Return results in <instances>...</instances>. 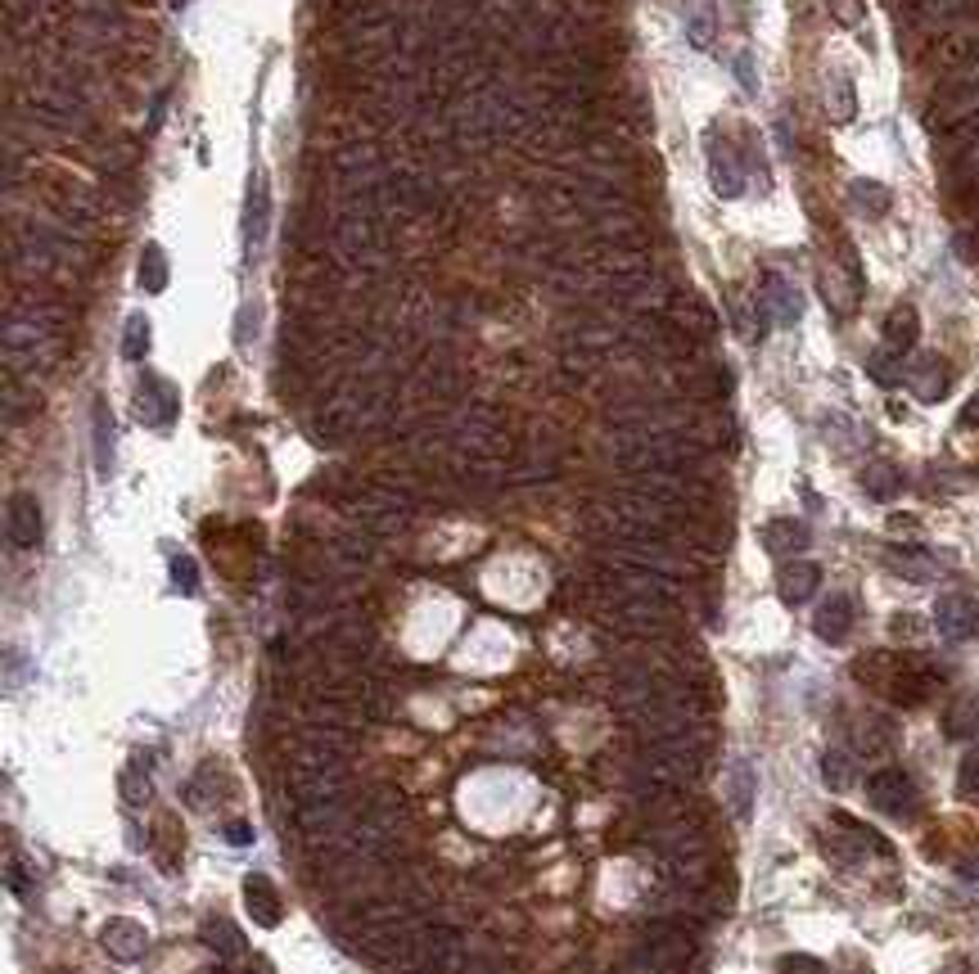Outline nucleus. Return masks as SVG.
I'll use <instances>...</instances> for the list:
<instances>
[{
    "mask_svg": "<svg viewBox=\"0 0 979 974\" xmlns=\"http://www.w3.org/2000/svg\"><path fill=\"white\" fill-rule=\"evenodd\" d=\"M813 632L821 636L826 646H840L844 636L853 632V600L844 596V591H835V596H826L821 604H817V619H813Z\"/></svg>",
    "mask_w": 979,
    "mask_h": 974,
    "instance_id": "nucleus-16",
    "label": "nucleus"
},
{
    "mask_svg": "<svg viewBox=\"0 0 979 974\" xmlns=\"http://www.w3.org/2000/svg\"><path fill=\"white\" fill-rule=\"evenodd\" d=\"M122 799H127V808H145L149 799H154V781H149L145 758H132L127 772H122Z\"/></svg>",
    "mask_w": 979,
    "mask_h": 974,
    "instance_id": "nucleus-29",
    "label": "nucleus"
},
{
    "mask_svg": "<svg viewBox=\"0 0 979 974\" xmlns=\"http://www.w3.org/2000/svg\"><path fill=\"white\" fill-rule=\"evenodd\" d=\"M27 889H33V879H27V871L18 862H10V894L14 898H27Z\"/></svg>",
    "mask_w": 979,
    "mask_h": 974,
    "instance_id": "nucleus-43",
    "label": "nucleus"
},
{
    "mask_svg": "<svg viewBox=\"0 0 979 974\" xmlns=\"http://www.w3.org/2000/svg\"><path fill=\"white\" fill-rule=\"evenodd\" d=\"M853 113H858V86H853L848 73H835L831 90H826V117H831V122H853Z\"/></svg>",
    "mask_w": 979,
    "mask_h": 974,
    "instance_id": "nucleus-27",
    "label": "nucleus"
},
{
    "mask_svg": "<svg viewBox=\"0 0 979 974\" xmlns=\"http://www.w3.org/2000/svg\"><path fill=\"white\" fill-rule=\"evenodd\" d=\"M821 776L831 789H844V785H853V763L840 749H831V753H821Z\"/></svg>",
    "mask_w": 979,
    "mask_h": 974,
    "instance_id": "nucleus-34",
    "label": "nucleus"
},
{
    "mask_svg": "<svg viewBox=\"0 0 979 974\" xmlns=\"http://www.w3.org/2000/svg\"><path fill=\"white\" fill-rule=\"evenodd\" d=\"M758 312L763 321H777V325H794L804 316V298L785 276H763V289H758Z\"/></svg>",
    "mask_w": 979,
    "mask_h": 974,
    "instance_id": "nucleus-11",
    "label": "nucleus"
},
{
    "mask_svg": "<svg viewBox=\"0 0 979 974\" xmlns=\"http://www.w3.org/2000/svg\"><path fill=\"white\" fill-rule=\"evenodd\" d=\"M705 159H709V186H714L722 199L745 195V159L727 145L722 132H709V136H705Z\"/></svg>",
    "mask_w": 979,
    "mask_h": 974,
    "instance_id": "nucleus-6",
    "label": "nucleus"
},
{
    "mask_svg": "<svg viewBox=\"0 0 979 974\" xmlns=\"http://www.w3.org/2000/svg\"><path fill=\"white\" fill-rule=\"evenodd\" d=\"M172 583H176L181 596H190L199 587V564L190 555H172Z\"/></svg>",
    "mask_w": 979,
    "mask_h": 974,
    "instance_id": "nucleus-35",
    "label": "nucleus"
},
{
    "mask_svg": "<svg viewBox=\"0 0 979 974\" xmlns=\"http://www.w3.org/2000/svg\"><path fill=\"white\" fill-rule=\"evenodd\" d=\"M90 455H96V474L109 478L113 474V415H109L104 398H96V407H90Z\"/></svg>",
    "mask_w": 979,
    "mask_h": 974,
    "instance_id": "nucleus-19",
    "label": "nucleus"
},
{
    "mask_svg": "<svg viewBox=\"0 0 979 974\" xmlns=\"http://www.w3.org/2000/svg\"><path fill=\"white\" fill-rule=\"evenodd\" d=\"M330 560H334V569H365L375 560V537H365V533H339L330 541Z\"/></svg>",
    "mask_w": 979,
    "mask_h": 974,
    "instance_id": "nucleus-23",
    "label": "nucleus"
},
{
    "mask_svg": "<svg viewBox=\"0 0 979 974\" xmlns=\"http://www.w3.org/2000/svg\"><path fill=\"white\" fill-rule=\"evenodd\" d=\"M348 781H352V758H302V753H294L289 772H285V789H289L294 808L339 799V795H348Z\"/></svg>",
    "mask_w": 979,
    "mask_h": 974,
    "instance_id": "nucleus-3",
    "label": "nucleus"
},
{
    "mask_svg": "<svg viewBox=\"0 0 979 974\" xmlns=\"http://www.w3.org/2000/svg\"><path fill=\"white\" fill-rule=\"evenodd\" d=\"M863 487H867V497H876V501H894L903 492V470L890 465V461H871L863 470Z\"/></svg>",
    "mask_w": 979,
    "mask_h": 974,
    "instance_id": "nucleus-26",
    "label": "nucleus"
},
{
    "mask_svg": "<svg viewBox=\"0 0 979 974\" xmlns=\"http://www.w3.org/2000/svg\"><path fill=\"white\" fill-rule=\"evenodd\" d=\"M244 907H249V916H253L262 929H275V925H281V916H285L281 894H275V885H271L262 871L244 875Z\"/></svg>",
    "mask_w": 979,
    "mask_h": 974,
    "instance_id": "nucleus-15",
    "label": "nucleus"
},
{
    "mask_svg": "<svg viewBox=\"0 0 979 974\" xmlns=\"http://www.w3.org/2000/svg\"><path fill=\"white\" fill-rule=\"evenodd\" d=\"M470 952H466V938L456 925H443V921H424L420 934H416V970H430V974H456L466 970Z\"/></svg>",
    "mask_w": 979,
    "mask_h": 974,
    "instance_id": "nucleus-4",
    "label": "nucleus"
},
{
    "mask_svg": "<svg viewBox=\"0 0 979 974\" xmlns=\"http://www.w3.org/2000/svg\"><path fill=\"white\" fill-rule=\"evenodd\" d=\"M154 858H159V866L163 871H176L181 866V858H186V831H181V816H159V826H154Z\"/></svg>",
    "mask_w": 979,
    "mask_h": 974,
    "instance_id": "nucleus-24",
    "label": "nucleus"
},
{
    "mask_svg": "<svg viewBox=\"0 0 979 974\" xmlns=\"http://www.w3.org/2000/svg\"><path fill=\"white\" fill-rule=\"evenodd\" d=\"M943 730L953 740H979V695L962 690L943 713Z\"/></svg>",
    "mask_w": 979,
    "mask_h": 974,
    "instance_id": "nucleus-22",
    "label": "nucleus"
},
{
    "mask_svg": "<svg viewBox=\"0 0 979 974\" xmlns=\"http://www.w3.org/2000/svg\"><path fill=\"white\" fill-rule=\"evenodd\" d=\"M957 795L970 799V803H979V753H970L966 763H962V772H957Z\"/></svg>",
    "mask_w": 979,
    "mask_h": 974,
    "instance_id": "nucleus-36",
    "label": "nucleus"
},
{
    "mask_svg": "<svg viewBox=\"0 0 979 974\" xmlns=\"http://www.w3.org/2000/svg\"><path fill=\"white\" fill-rule=\"evenodd\" d=\"M357 821H365V826H380V831L397 835V831L407 826V799L397 795V789L380 785V789H371V795L361 799V816H357Z\"/></svg>",
    "mask_w": 979,
    "mask_h": 974,
    "instance_id": "nucleus-14",
    "label": "nucleus"
},
{
    "mask_svg": "<svg viewBox=\"0 0 979 974\" xmlns=\"http://www.w3.org/2000/svg\"><path fill=\"white\" fill-rule=\"evenodd\" d=\"M871 375H876L880 384H899V379H907V375L899 371V357H894L890 348H884V352H876V357H871Z\"/></svg>",
    "mask_w": 979,
    "mask_h": 974,
    "instance_id": "nucleus-38",
    "label": "nucleus"
},
{
    "mask_svg": "<svg viewBox=\"0 0 979 974\" xmlns=\"http://www.w3.org/2000/svg\"><path fill=\"white\" fill-rule=\"evenodd\" d=\"M781 974H826V961H817L808 952H790V957H781Z\"/></svg>",
    "mask_w": 979,
    "mask_h": 974,
    "instance_id": "nucleus-39",
    "label": "nucleus"
},
{
    "mask_svg": "<svg viewBox=\"0 0 979 974\" xmlns=\"http://www.w3.org/2000/svg\"><path fill=\"white\" fill-rule=\"evenodd\" d=\"M763 546H768L772 555H800L808 546V524L804 520H772L768 528H763Z\"/></svg>",
    "mask_w": 979,
    "mask_h": 974,
    "instance_id": "nucleus-25",
    "label": "nucleus"
},
{
    "mask_svg": "<svg viewBox=\"0 0 979 974\" xmlns=\"http://www.w3.org/2000/svg\"><path fill=\"white\" fill-rule=\"evenodd\" d=\"M736 77H741V86L749 90V96H758V73H754V59L749 54H736Z\"/></svg>",
    "mask_w": 979,
    "mask_h": 974,
    "instance_id": "nucleus-40",
    "label": "nucleus"
},
{
    "mask_svg": "<svg viewBox=\"0 0 979 974\" xmlns=\"http://www.w3.org/2000/svg\"><path fill=\"white\" fill-rule=\"evenodd\" d=\"M916 339H921V316H916V308H894L890 321H884V348H890L894 357H907L916 348Z\"/></svg>",
    "mask_w": 979,
    "mask_h": 974,
    "instance_id": "nucleus-21",
    "label": "nucleus"
},
{
    "mask_svg": "<svg viewBox=\"0 0 979 974\" xmlns=\"http://www.w3.org/2000/svg\"><path fill=\"white\" fill-rule=\"evenodd\" d=\"M136 415L149 424V429H168L176 420V388L159 375H145L136 384Z\"/></svg>",
    "mask_w": 979,
    "mask_h": 974,
    "instance_id": "nucleus-9",
    "label": "nucleus"
},
{
    "mask_svg": "<svg viewBox=\"0 0 979 974\" xmlns=\"http://www.w3.org/2000/svg\"><path fill=\"white\" fill-rule=\"evenodd\" d=\"M122 357L127 361H145L149 357V316L132 312L127 325H122Z\"/></svg>",
    "mask_w": 979,
    "mask_h": 974,
    "instance_id": "nucleus-31",
    "label": "nucleus"
},
{
    "mask_svg": "<svg viewBox=\"0 0 979 974\" xmlns=\"http://www.w3.org/2000/svg\"><path fill=\"white\" fill-rule=\"evenodd\" d=\"M817 583H821V569L813 560H790L777 573V591L785 604H808L817 596Z\"/></svg>",
    "mask_w": 979,
    "mask_h": 974,
    "instance_id": "nucleus-17",
    "label": "nucleus"
},
{
    "mask_svg": "<svg viewBox=\"0 0 979 974\" xmlns=\"http://www.w3.org/2000/svg\"><path fill=\"white\" fill-rule=\"evenodd\" d=\"M136 276H140V289H145V294H163V289H168L172 266H168V253L159 249V244H145V249H140Z\"/></svg>",
    "mask_w": 979,
    "mask_h": 974,
    "instance_id": "nucleus-28",
    "label": "nucleus"
},
{
    "mask_svg": "<svg viewBox=\"0 0 979 974\" xmlns=\"http://www.w3.org/2000/svg\"><path fill=\"white\" fill-rule=\"evenodd\" d=\"M848 199L858 203V212H867V217H884V208H890V190L880 186V180H867V176H858L848 186Z\"/></svg>",
    "mask_w": 979,
    "mask_h": 974,
    "instance_id": "nucleus-30",
    "label": "nucleus"
},
{
    "mask_svg": "<svg viewBox=\"0 0 979 974\" xmlns=\"http://www.w3.org/2000/svg\"><path fill=\"white\" fill-rule=\"evenodd\" d=\"M907 388L916 392L921 402H939L947 388H953V375H947V365L939 357H926L921 365H912L907 371Z\"/></svg>",
    "mask_w": 979,
    "mask_h": 974,
    "instance_id": "nucleus-20",
    "label": "nucleus"
},
{
    "mask_svg": "<svg viewBox=\"0 0 979 974\" xmlns=\"http://www.w3.org/2000/svg\"><path fill=\"white\" fill-rule=\"evenodd\" d=\"M59 974H69V970H59Z\"/></svg>",
    "mask_w": 979,
    "mask_h": 974,
    "instance_id": "nucleus-45",
    "label": "nucleus"
},
{
    "mask_svg": "<svg viewBox=\"0 0 979 974\" xmlns=\"http://www.w3.org/2000/svg\"><path fill=\"white\" fill-rule=\"evenodd\" d=\"M934 627L939 636H947V641H970V636H979V604L970 596H939L934 604Z\"/></svg>",
    "mask_w": 979,
    "mask_h": 974,
    "instance_id": "nucleus-10",
    "label": "nucleus"
},
{
    "mask_svg": "<svg viewBox=\"0 0 979 974\" xmlns=\"http://www.w3.org/2000/svg\"><path fill=\"white\" fill-rule=\"evenodd\" d=\"M294 753H302V758H352L357 753V730H344V726H308V722H302L298 740H294Z\"/></svg>",
    "mask_w": 979,
    "mask_h": 974,
    "instance_id": "nucleus-8",
    "label": "nucleus"
},
{
    "mask_svg": "<svg viewBox=\"0 0 979 974\" xmlns=\"http://www.w3.org/2000/svg\"><path fill=\"white\" fill-rule=\"evenodd\" d=\"M867 799L880 812H890V816H912L916 803H921V795H916V785H912V776L903 767H880V772H871L867 776Z\"/></svg>",
    "mask_w": 979,
    "mask_h": 974,
    "instance_id": "nucleus-5",
    "label": "nucleus"
},
{
    "mask_svg": "<svg viewBox=\"0 0 979 974\" xmlns=\"http://www.w3.org/2000/svg\"><path fill=\"white\" fill-rule=\"evenodd\" d=\"M890 564H894V573L912 577V583H926V577H934V560L926 551H912V546H899V551H890Z\"/></svg>",
    "mask_w": 979,
    "mask_h": 974,
    "instance_id": "nucleus-32",
    "label": "nucleus"
},
{
    "mask_svg": "<svg viewBox=\"0 0 979 974\" xmlns=\"http://www.w3.org/2000/svg\"><path fill=\"white\" fill-rule=\"evenodd\" d=\"M348 520L357 533L365 537H397L407 524H411V492H402L397 483H380V487H365L352 501H344Z\"/></svg>",
    "mask_w": 979,
    "mask_h": 974,
    "instance_id": "nucleus-2",
    "label": "nucleus"
},
{
    "mask_svg": "<svg viewBox=\"0 0 979 974\" xmlns=\"http://www.w3.org/2000/svg\"><path fill=\"white\" fill-rule=\"evenodd\" d=\"M267 226H271V195H267V180L253 176L249 199H244V212H239V230H244V249H249V258L262 249Z\"/></svg>",
    "mask_w": 979,
    "mask_h": 974,
    "instance_id": "nucleus-13",
    "label": "nucleus"
},
{
    "mask_svg": "<svg viewBox=\"0 0 979 974\" xmlns=\"http://www.w3.org/2000/svg\"><path fill=\"white\" fill-rule=\"evenodd\" d=\"M100 948H104L113 961L132 965V961H145V952H149V934H145V925H136V921H127V916H113V921H104V929H100Z\"/></svg>",
    "mask_w": 979,
    "mask_h": 974,
    "instance_id": "nucleus-12",
    "label": "nucleus"
},
{
    "mask_svg": "<svg viewBox=\"0 0 979 974\" xmlns=\"http://www.w3.org/2000/svg\"><path fill=\"white\" fill-rule=\"evenodd\" d=\"M226 844L249 848L253 844V826H249V821H231V826H226Z\"/></svg>",
    "mask_w": 979,
    "mask_h": 974,
    "instance_id": "nucleus-41",
    "label": "nucleus"
},
{
    "mask_svg": "<svg viewBox=\"0 0 979 974\" xmlns=\"http://www.w3.org/2000/svg\"><path fill=\"white\" fill-rule=\"evenodd\" d=\"M199 938H203V948H208L212 957H222V961H239L244 952H249V942H244L239 925L226 921V916H208V921L199 925Z\"/></svg>",
    "mask_w": 979,
    "mask_h": 974,
    "instance_id": "nucleus-18",
    "label": "nucleus"
},
{
    "mask_svg": "<svg viewBox=\"0 0 979 974\" xmlns=\"http://www.w3.org/2000/svg\"><path fill=\"white\" fill-rule=\"evenodd\" d=\"M41 533H46V524H41L37 497L33 492H14L5 501V537H10V546H18V551H33V546H41Z\"/></svg>",
    "mask_w": 979,
    "mask_h": 974,
    "instance_id": "nucleus-7",
    "label": "nucleus"
},
{
    "mask_svg": "<svg viewBox=\"0 0 979 974\" xmlns=\"http://www.w3.org/2000/svg\"><path fill=\"white\" fill-rule=\"evenodd\" d=\"M253 325H258V308L249 302V308L239 312V321H235V339H244V344H249V339H253Z\"/></svg>",
    "mask_w": 979,
    "mask_h": 974,
    "instance_id": "nucleus-42",
    "label": "nucleus"
},
{
    "mask_svg": "<svg viewBox=\"0 0 979 974\" xmlns=\"http://www.w3.org/2000/svg\"><path fill=\"white\" fill-rule=\"evenodd\" d=\"M361 816V799L352 795H339V799H321V803H298L294 816H289V831L298 835L302 848H334L344 844L348 831L357 826Z\"/></svg>",
    "mask_w": 979,
    "mask_h": 974,
    "instance_id": "nucleus-1",
    "label": "nucleus"
},
{
    "mask_svg": "<svg viewBox=\"0 0 979 974\" xmlns=\"http://www.w3.org/2000/svg\"><path fill=\"white\" fill-rule=\"evenodd\" d=\"M831 18H835L840 27H863L867 5H863V0H831Z\"/></svg>",
    "mask_w": 979,
    "mask_h": 974,
    "instance_id": "nucleus-37",
    "label": "nucleus"
},
{
    "mask_svg": "<svg viewBox=\"0 0 979 974\" xmlns=\"http://www.w3.org/2000/svg\"><path fill=\"white\" fill-rule=\"evenodd\" d=\"M962 424H979V398H975V402H970V407L962 411Z\"/></svg>",
    "mask_w": 979,
    "mask_h": 974,
    "instance_id": "nucleus-44",
    "label": "nucleus"
},
{
    "mask_svg": "<svg viewBox=\"0 0 979 974\" xmlns=\"http://www.w3.org/2000/svg\"><path fill=\"white\" fill-rule=\"evenodd\" d=\"M890 740H894V730L884 726V722H867V726H858V753H863V758L884 753V749H890Z\"/></svg>",
    "mask_w": 979,
    "mask_h": 974,
    "instance_id": "nucleus-33",
    "label": "nucleus"
}]
</instances>
